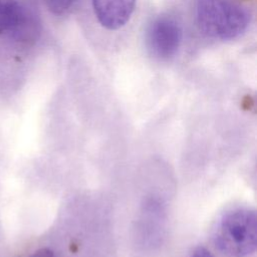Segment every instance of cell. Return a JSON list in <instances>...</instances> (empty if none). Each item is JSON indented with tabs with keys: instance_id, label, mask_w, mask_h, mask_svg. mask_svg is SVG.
<instances>
[{
	"instance_id": "1",
	"label": "cell",
	"mask_w": 257,
	"mask_h": 257,
	"mask_svg": "<svg viewBox=\"0 0 257 257\" xmlns=\"http://www.w3.org/2000/svg\"><path fill=\"white\" fill-rule=\"evenodd\" d=\"M212 240L228 257H247L256 249L257 219L253 209L238 207L225 212L216 222Z\"/></svg>"
},
{
	"instance_id": "2",
	"label": "cell",
	"mask_w": 257,
	"mask_h": 257,
	"mask_svg": "<svg viewBox=\"0 0 257 257\" xmlns=\"http://www.w3.org/2000/svg\"><path fill=\"white\" fill-rule=\"evenodd\" d=\"M196 20L206 36L230 40L243 34L250 23V13L236 0H197Z\"/></svg>"
},
{
	"instance_id": "3",
	"label": "cell",
	"mask_w": 257,
	"mask_h": 257,
	"mask_svg": "<svg viewBox=\"0 0 257 257\" xmlns=\"http://www.w3.org/2000/svg\"><path fill=\"white\" fill-rule=\"evenodd\" d=\"M0 32L28 44L39 34V19L31 0H0Z\"/></svg>"
},
{
	"instance_id": "4",
	"label": "cell",
	"mask_w": 257,
	"mask_h": 257,
	"mask_svg": "<svg viewBox=\"0 0 257 257\" xmlns=\"http://www.w3.org/2000/svg\"><path fill=\"white\" fill-rule=\"evenodd\" d=\"M183 38L180 23L172 16L160 15L147 29L146 41L150 52L157 58L167 60L179 50Z\"/></svg>"
},
{
	"instance_id": "5",
	"label": "cell",
	"mask_w": 257,
	"mask_h": 257,
	"mask_svg": "<svg viewBox=\"0 0 257 257\" xmlns=\"http://www.w3.org/2000/svg\"><path fill=\"white\" fill-rule=\"evenodd\" d=\"M95 18L107 30H117L131 19L136 0H91Z\"/></svg>"
},
{
	"instance_id": "6",
	"label": "cell",
	"mask_w": 257,
	"mask_h": 257,
	"mask_svg": "<svg viewBox=\"0 0 257 257\" xmlns=\"http://www.w3.org/2000/svg\"><path fill=\"white\" fill-rule=\"evenodd\" d=\"M74 0H45L49 10L54 14H63L72 6Z\"/></svg>"
},
{
	"instance_id": "7",
	"label": "cell",
	"mask_w": 257,
	"mask_h": 257,
	"mask_svg": "<svg viewBox=\"0 0 257 257\" xmlns=\"http://www.w3.org/2000/svg\"><path fill=\"white\" fill-rule=\"evenodd\" d=\"M28 257H56L54 252L51 251L48 248H41L36 250L35 252H33L31 255H29Z\"/></svg>"
},
{
	"instance_id": "8",
	"label": "cell",
	"mask_w": 257,
	"mask_h": 257,
	"mask_svg": "<svg viewBox=\"0 0 257 257\" xmlns=\"http://www.w3.org/2000/svg\"><path fill=\"white\" fill-rule=\"evenodd\" d=\"M191 257H215L209 250L204 247H198L194 250Z\"/></svg>"
}]
</instances>
